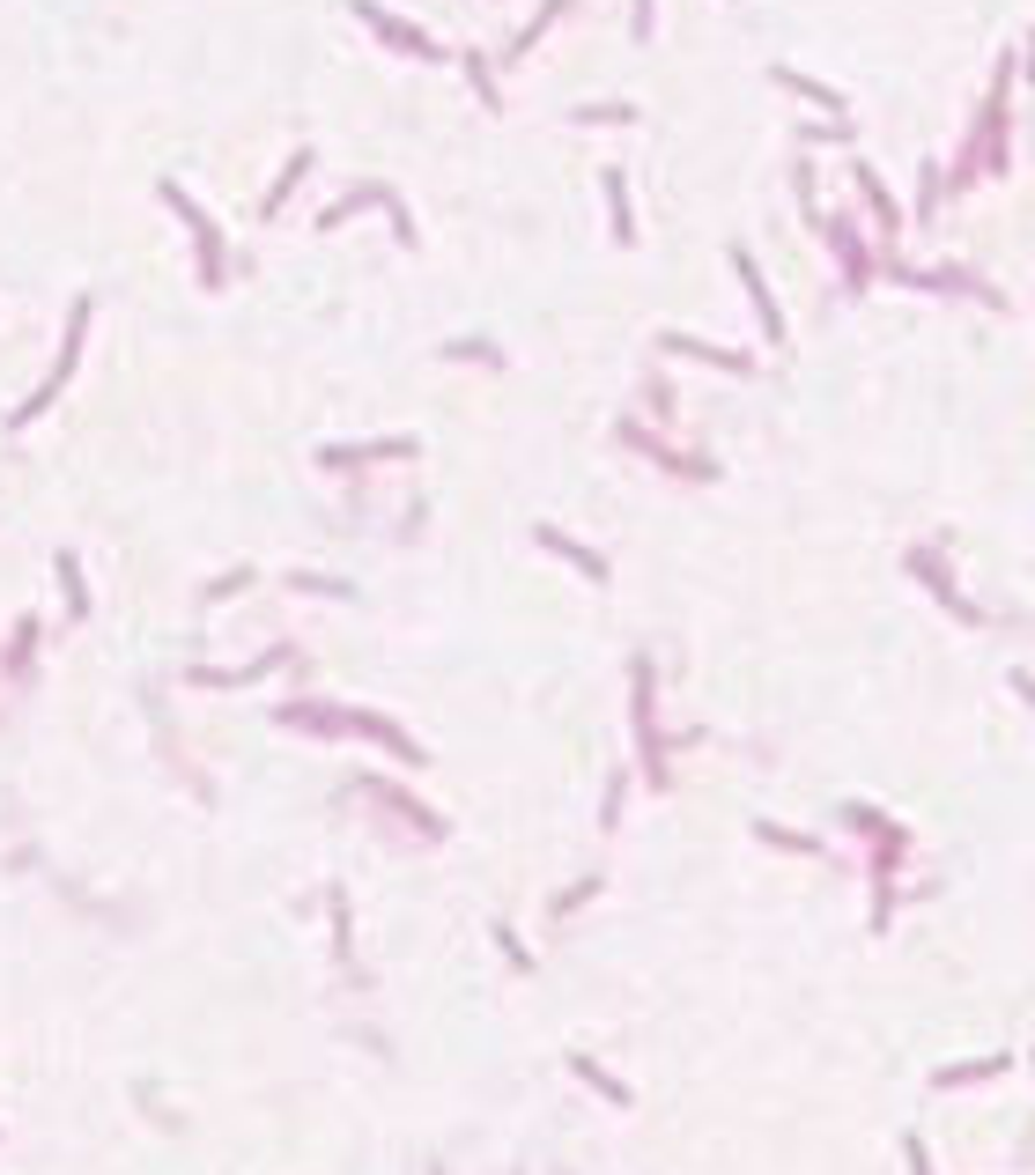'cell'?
Returning <instances> with one entry per match:
<instances>
[{
	"mask_svg": "<svg viewBox=\"0 0 1035 1175\" xmlns=\"http://www.w3.org/2000/svg\"><path fill=\"white\" fill-rule=\"evenodd\" d=\"M777 82H784V89H799V97H806V104H821V111H843V97H836V89L806 82V74H792V67H777Z\"/></svg>",
	"mask_w": 1035,
	"mask_h": 1175,
	"instance_id": "cell-2",
	"label": "cell"
},
{
	"mask_svg": "<svg viewBox=\"0 0 1035 1175\" xmlns=\"http://www.w3.org/2000/svg\"><path fill=\"white\" fill-rule=\"evenodd\" d=\"M466 74H474V89H481V104H496V82H488V67L474 60V52H466Z\"/></svg>",
	"mask_w": 1035,
	"mask_h": 1175,
	"instance_id": "cell-3",
	"label": "cell"
},
{
	"mask_svg": "<svg viewBox=\"0 0 1035 1175\" xmlns=\"http://www.w3.org/2000/svg\"><path fill=\"white\" fill-rule=\"evenodd\" d=\"M355 15H363V23H370V30H378V37H385V45H400V52H414V60H437V45H429V37H422V30H414V23H400V15H385V8H378V0H355Z\"/></svg>",
	"mask_w": 1035,
	"mask_h": 1175,
	"instance_id": "cell-1",
	"label": "cell"
}]
</instances>
